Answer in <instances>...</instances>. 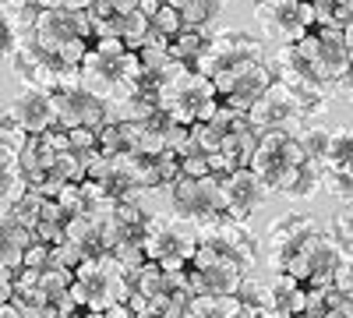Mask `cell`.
Instances as JSON below:
<instances>
[{"label":"cell","mask_w":353,"mask_h":318,"mask_svg":"<svg viewBox=\"0 0 353 318\" xmlns=\"http://www.w3.org/2000/svg\"><path fill=\"white\" fill-rule=\"evenodd\" d=\"M11 290H14V269H0V304L11 301Z\"/></svg>","instance_id":"cell-41"},{"label":"cell","mask_w":353,"mask_h":318,"mask_svg":"<svg viewBox=\"0 0 353 318\" xmlns=\"http://www.w3.org/2000/svg\"><path fill=\"white\" fill-rule=\"evenodd\" d=\"M216 106H219V96H216L212 78H205L194 68H181L173 78H166L163 89H159V110L166 117L188 124V128L198 124V121H209Z\"/></svg>","instance_id":"cell-4"},{"label":"cell","mask_w":353,"mask_h":318,"mask_svg":"<svg viewBox=\"0 0 353 318\" xmlns=\"http://www.w3.org/2000/svg\"><path fill=\"white\" fill-rule=\"evenodd\" d=\"M74 216L61 206L57 198H43V209H39V223H36V241H46V244H64L68 237V223Z\"/></svg>","instance_id":"cell-24"},{"label":"cell","mask_w":353,"mask_h":318,"mask_svg":"<svg viewBox=\"0 0 353 318\" xmlns=\"http://www.w3.org/2000/svg\"><path fill=\"white\" fill-rule=\"evenodd\" d=\"M28 39L43 46L61 68L78 74V64L92 43V28H88V14L61 4H43L28 25Z\"/></svg>","instance_id":"cell-1"},{"label":"cell","mask_w":353,"mask_h":318,"mask_svg":"<svg viewBox=\"0 0 353 318\" xmlns=\"http://www.w3.org/2000/svg\"><path fill=\"white\" fill-rule=\"evenodd\" d=\"M314 226H318V223H314V216H307V212L276 216L269 226H265V237H258V244H261V262L269 266L272 272H283L286 262L293 258V251L304 244V237L311 234Z\"/></svg>","instance_id":"cell-15"},{"label":"cell","mask_w":353,"mask_h":318,"mask_svg":"<svg viewBox=\"0 0 353 318\" xmlns=\"http://www.w3.org/2000/svg\"><path fill=\"white\" fill-rule=\"evenodd\" d=\"M318 191H321V163L304 159L301 170H297V177L290 181V188H286L283 195H286V198H297V201H307V198H314Z\"/></svg>","instance_id":"cell-30"},{"label":"cell","mask_w":353,"mask_h":318,"mask_svg":"<svg viewBox=\"0 0 353 318\" xmlns=\"http://www.w3.org/2000/svg\"><path fill=\"white\" fill-rule=\"evenodd\" d=\"M145 258L163 269H188L198 248V230L184 219H159V226L145 237Z\"/></svg>","instance_id":"cell-14"},{"label":"cell","mask_w":353,"mask_h":318,"mask_svg":"<svg viewBox=\"0 0 353 318\" xmlns=\"http://www.w3.org/2000/svg\"><path fill=\"white\" fill-rule=\"evenodd\" d=\"M131 294V272L117 262L110 251L88 258L74 269V279H71V301L78 308H88V311H106L113 304H124Z\"/></svg>","instance_id":"cell-3"},{"label":"cell","mask_w":353,"mask_h":318,"mask_svg":"<svg viewBox=\"0 0 353 318\" xmlns=\"http://www.w3.org/2000/svg\"><path fill=\"white\" fill-rule=\"evenodd\" d=\"M219 195H223V216L248 223L269 198V188H265L248 166L230 170L226 177H219Z\"/></svg>","instance_id":"cell-18"},{"label":"cell","mask_w":353,"mask_h":318,"mask_svg":"<svg viewBox=\"0 0 353 318\" xmlns=\"http://www.w3.org/2000/svg\"><path fill=\"white\" fill-rule=\"evenodd\" d=\"M36 241V234L28 226H21L11 212L0 216V269H18L25 248Z\"/></svg>","instance_id":"cell-22"},{"label":"cell","mask_w":353,"mask_h":318,"mask_svg":"<svg viewBox=\"0 0 353 318\" xmlns=\"http://www.w3.org/2000/svg\"><path fill=\"white\" fill-rule=\"evenodd\" d=\"M25 39H28V32H25V25L18 21V14L8 11V8H0V68H8L14 61V53L21 50Z\"/></svg>","instance_id":"cell-28"},{"label":"cell","mask_w":353,"mask_h":318,"mask_svg":"<svg viewBox=\"0 0 353 318\" xmlns=\"http://www.w3.org/2000/svg\"><path fill=\"white\" fill-rule=\"evenodd\" d=\"M68 141H71L74 152H92V149H99L92 128H68Z\"/></svg>","instance_id":"cell-39"},{"label":"cell","mask_w":353,"mask_h":318,"mask_svg":"<svg viewBox=\"0 0 353 318\" xmlns=\"http://www.w3.org/2000/svg\"><path fill=\"white\" fill-rule=\"evenodd\" d=\"M258 57H265L261 39H254L251 32H244V28H219L216 36H209V46H205V53L198 57L194 71L212 78V74H219L226 68H237L244 61H258Z\"/></svg>","instance_id":"cell-13"},{"label":"cell","mask_w":353,"mask_h":318,"mask_svg":"<svg viewBox=\"0 0 353 318\" xmlns=\"http://www.w3.org/2000/svg\"><path fill=\"white\" fill-rule=\"evenodd\" d=\"M307 8L314 14V25L350 28V21H353V4L350 0H307Z\"/></svg>","instance_id":"cell-29"},{"label":"cell","mask_w":353,"mask_h":318,"mask_svg":"<svg viewBox=\"0 0 353 318\" xmlns=\"http://www.w3.org/2000/svg\"><path fill=\"white\" fill-rule=\"evenodd\" d=\"M149 28H152V32L156 36H163V39H170L173 32H176V28H184V21H181V14H176L170 4H166V0H163V4L152 11V18H149Z\"/></svg>","instance_id":"cell-36"},{"label":"cell","mask_w":353,"mask_h":318,"mask_svg":"<svg viewBox=\"0 0 353 318\" xmlns=\"http://www.w3.org/2000/svg\"><path fill=\"white\" fill-rule=\"evenodd\" d=\"M25 135L8 121V113H0V216L11 209V201L25 191L21 170H18V149Z\"/></svg>","instance_id":"cell-20"},{"label":"cell","mask_w":353,"mask_h":318,"mask_svg":"<svg viewBox=\"0 0 353 318\" xmlns=\"http://www.w3.org/2000/svg\"><path fill=\"white\" fill-rule=\"evenodd\" d=\"M50 258H53V244H46V241H32V244L25 248L18 269H32V272H39V269L50 266Z\"/></svg>","instance_id":"cell-38"},{"label":"cell","mask_w":353,"mask_h":318,"mask_svg":"<svg viewBox=\"0 0 353 318\" xmlns=\"http://www.w3.org/2000/svg\"><path fill=\"white\" fill-rule=\"evenodd\" d=\"M43 4H61V8H74V11H88L96 4V0H39V8Z\"/></svg>","instance_id":"cell-42"},{"label":"cell","mask_w":353,"mask_h":318,"mask_svg":"<svg viewBox=\"0 0 353 318\" xmlns=\"http://www.w3.org/2000/svg\"><path fill=\"white\" fill-rule=\"evenodd\" d=\"M198 241L205 248H212L216 255H223L226 262H233L241 272H251L254 266H261V244L241 219L219 216L212 223H205L198 226Z\"/></svg>","instance_id":"cell-8"},{"label":"cell","mask_w":353,"mask_h":318,"mask_svg":"<svg viewBox=\"0 0 353 318\" xmlns=\"http://www.w3.org/2000/svg\"><path fill=\"white\" fill-rule=\"evenodd\" d=\"M353 159V135L346 124L339 128H329V146H325V159L321 166H350Z\"/></svg>","instance_id":"cell-32"},{"label":"cell","mask_w":353,"mask_h":318,"mask_svg":"<svg viewBox=\"0 0 353 318\" xmlns=\"http://www.w3.org/2000/svg\"><path fill=\"white\" fill-rule=\"evenodd\" d=\"M244 272L226 262L223 255H216L212 248H205L198 241L191 262H188V286H191V297L194 294H233L237 297V286H241Z\"/></svg>","instance_id":"cell-17"},{"label":"cell","mask_w":353,"mask_h":318,"mask_svg":"<svg viewBox=\"0 0 353 318\" xmlns=\"http://www.w3.org/2000/svg\"><path fill=\"white\" fill-rule=\"evenodd\" d=\"M138 78V53L124 39H92L78 64V85L103 96L106 103L124 99Z\"/></svg>","instance_id":"cell-2"},{"label":"cell","mask_w":353,"mask_h":318,"mask_svg":"<svg viewBox=\"0 0 353 318\" xmlns=\"http://www.w3.org/2000/svg\"><path fill=\"white\" fill-rule=\"evenodd\" d=\"M209 36L212 32H205V28H176V32L170 36L166 50L173 53V61H181L184 68H194L198 64V57L205 53V46H209Z\"/></svg>","instance_id":"cell-27"},{"label":"cell","mask_w":353,"mask_h":318,"mask_svg":"<svg viewBox=\"0 0 353 318\" xmlns=\"http://www.w3.org/2000/svg\"><path fill=\"white\" fill-rule=\"evenodd\" d=\"M166 4L181 14V21L188 28H209L219 21V14L226 11V0H166Z\"/></svg>","instance_id":"cell-25"},{"label":"cell","mask_w":353,"mask_h":318,"mask_svg":"<svg viewBox=\"0 0 353 318\" xmlns=\"http://www.w3.org/2000/svg\"><path fill=\"white\" fill-rule=\"evenodd\" d=\"M293 138H297V146H301L304 159H311V163H321V159H325V146H329V128H325V124L307 121V128H301Z\"/></svg>","instance_id":"cell-31"},{"label":"cell","mask_w":353,"mask_h":318,"mask_svg":"<svg viewBox=\"0 0 353 318\" xmlns=\"http://www.w3.org/2000/svg\"><path fill=\"white\" fill-rule=\"evenodd\" d=\"M248 124L251 131H290L293 124H304V110H301V99L293 96L283 81H269V89H265L251 106H248Z\"/></svg>","instance_id":"cell-16"},{"label":"cell","mask_w":353,"mask_h":318,"mask_svg":"<svg viewBox=\"0 0 353 318\" xmlns=\"http://www.w3.org/2000/svg\"><path fill=\"white\" fill-rule=\"evenodd\" d=\"M121 159V166L131 173V181L145 191L152 188H170L176 181V156L173 152H145V149H134V152H124V156H113Z\"/></svg>","instance_id":"cell-21"},{"label":"cell","mask_w":353,"mask_h":318,"mask_svg":"<svg viewBox=\"0 0 353 318\" xmlns=\"http://www.w3.org/2000/svg\"><path fill=\"white\" fill-rule=\"evenodd\" d=\"M50 103H53V117H57L61 128H92V131H99L110 121V103L96 92H88L78 81L50 89Z\"/></svg>","instance_id":"cell-10"},{"label":"cell","mask_w":353,"mask_h":318,"mask_svg":"<svg viewBox=\"0 0 353 318\" xmlns=\"http://www.w3.org/2000/svg\"><path fill=\"white\" fill-rule=\"evenodd\" d=\"M269 81H272V71H269V61H265V57L244 61L237 68H226V71L212 74L219 103L230 106V110H241V113H248V106L269 89Z\"/></svg>","instance_id":"cell-11"},{"label":"cell","mask_w":353,"mask_h":318,"mask_svg":"<svg viewBox=\"0 0 353 318\" xmlns=\"http://www.w3.org/2000/svg\"><path fill=\"white\" fill-rule=\"evenodd\" d=\"M4 113H8V121L21 135H43L46 128L57 124L53 103H50V89H39V85H21V92L11 99V106Z\"/></svg>","instance_id":"cell-19"},{"label":"cell","mask_w":353,"mask_h":318,"mask_svg":"<svg viewBox=\"0 0 353 318\" xmlns=\"http://www.w3.org/2000/svg\"><path fill=\"white\" fill-rule=\"evenodd\" d=\"M301 53L304 68L318 78L332 85L339 74H350V64H353V43H350V28H339V25H314L307 32L293 43Z\"/></svg>","instance_id":"cell-5"},{"label":"cell","mask_w":353,"mask_h":318,"mask_svg":"<svg viewBox=\"0 0 353 318\" xmlns=\"http://www.w3.org/2000/svg\"><path fill=\"white\" fill-rule=\"evenodd\" d=\"M173 212L176 219L191 223L194 230L223 216V195H219V177L205 173V177H176L170 184Z\"/></svg>","instance_id":"cell-9"},{"label":"cell","mask_w":353,"mask_h":318,"mask_svg":"<svg viewBox=\"0 0 353 318\" xmlns=\"http://www.w3.org/2000/svg\"><path fill=\"white\" fill-rule=\"evenodd\" d=\"M332 290L353 294V262H350V258H343V262L336 266V272H332Z\"/></svg>","instance_id":"cell-40"},{"label":"cell","mask_w":353,"mask_h":318,"mask_svg":"<svg viewBox=\"0 0 353 318\" xmlns=\"http://www.w3.org/2000/svg\"><path fill=\"white\" fill-rule=\"evenodd\" d=\"M237 301L248 304V308H269V283H261V279L244 272V279L237 286Z\"/></svg>","instance_id":"cell-35"},{"label":"cell","mask_w":353,"mask_h":318,"mask_svg":"<svg viewBox=\"0 0 353 318\" xmlns=\"http://www.w3.org/2000/svg\"><path fill=\"white\" fill-rule=\"evenodd\" d=\"M329 234H332V241L350 255V248H353V212H350V201L332 216V226H329Z\"/></svg>","instance_id":"cell-37"},{"label":"cell","mask_w":353,"mask_h":318,"mask_svg":"<svg viewBox=\"0 0 353 318\" xmlns=\"http://www.w3.org/2000/svg\"><path fill=\"white\" fill-rule=\"evenodd\" d=\"M254 18L276 46L297 43L307 28H314L307 0H254Z\"/></svg>","instance_id":"cell-12"},{"label":"cell","mask_w":353,"mask_h":318,"mask_svg":"<svg viewBox=\"0 0 353 318\" xmlns=\"http://www.w3.org/2000/svg\"><path fill=\"white\" fill-rule=\"evenodd\" d=\"M304 163V152L297 146L293 131H261L254 141V152L248 159V170L269 188V195H283L290 181L297 177V170Z\"/></svg>","instance_id":"cell-6"},{"label":"cell","mask_w":353,"mask_h":318,"mask_svg":"<svg viewBox=\"0 0 353 318\" xmlns=\"http://www.w3.org/2000/svg\"><path fill=\"white\" fill-rule=\"evenodd\" d=\"M237 318H276L269 308H248V304H241V315Z\"/></svg>","instance_id":"cell-43"},{"label":"cell","mask_w":353,"mask_h":318,"mask_svg":"<svg viewBox=\"0 0 353 318\" xmlns=\"http://www.w3.org/2000/svg\"><path fill=\"white\" fill-rule=\"evenodd\" d=\"M343 258H350V255L332 241V234L314 226L304 237V244L293 251V258L286 262L283 272H290L304 286H332V272H336V266L343 262Z\"/></svg>","instance_id":"cell-7"},{"label":"cell","mask_w":353,"mask_h":318,"mask_svg":"<svg viewBox=\"0 0 353 318\" xmlns=\"http://www.w3.org/2000/svg\"><path fill=\"white\" fill-rule=\"evenodd\" d=\"M321 191L329 198H336L339 206H346L353 195V173L350 166H321Z\"/></svg>","instance_id":"cell-33"},{"label":"cell","mask_w":353,"mask_h":318,"mask_svg":"<svg viewBox=\"0 0 353 318\" xmlns=\"http://www.w3.org/2000/svg\"><path fill=\"white\" fill-rule=\"evenodd\" d=\"M71 279H74V269H64V266H46V269H39V286H43L50 297L68 294V290H71Z\"/></svg>","instance_id":"cell-34"},{"label":"cell","mask_w":353,"mask_h":318,"mask_svg":"<svg viewBox=\"0 0 353 318\" xmlns=\"http://www.w3.org/2000/svg\"><path fill=\"white\" fill-rule=\"evenodd\" d=\"M304 304V283H297L290 272H272L269 283V311L276 318H293Z\"/></svg>","instance_id":"cell-23"},{"label":"cell","mask_w":353,"mask_h":318,"mask_svg":"<svg viewBox=\"0 0 353 318\" xmlns=\"http://www.w3.org/2000/svg\"><path fill=\"white\" fill-rule=\"evenodd\" d=\"M241 301L233 294H194L184 304V318H237Z\"/></svg>","instance_id":"cell-26"},{"label":"cell","mask_w":353,"mask_h":318,"mask_svg":"<svg viewBox=\"0 0 353 318\" xmlns=\"http://www.w3.org/2000/svg\"><path fill=\"white\" fill-rule=\"evenodd\" d=\"M0 318H21V315H18V308L11 301H4V304H0Z\"/></svg>","instance_id":"cell-44"},{"label":"cell","mask_w":353,"mask_h":318,"mask_svg":"<svg viewBox=\"0 0 353 318\" xmlns=\"http://www.w3.org/2000/svg\"><path fill=\"white\" fill-rule=\"evenodd\" d=\"M251 4H254V0H251Z\"/></svg>","instance_id":"cell-45"}]
</instances>
